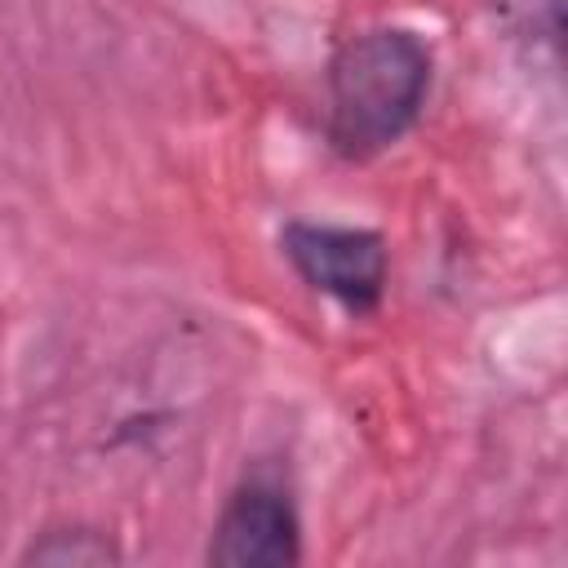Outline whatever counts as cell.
I'll return each mask as SVG.
<instances>
[{"mask_svg": "<svg viewBox=\"0 0 568 568\" xmlns=\"http://www.w3.org/2000/svg\"><path fill=\"white\" fill-rule=\"evenodd\" d=\"M430 93V49L408 27L351 36L328 62V142L346 160L395 146Z\"/></svg>", "mask_w": 568, "mask_h": 568, "instance_id": "6da1fadb", "label": "cell"}, {"mask_svg": "<svg viewBox=\"0 0 568 568\" xmlns=\"http://www.w3.org/2000/svg\"><path fill=\"white\" fill-rule=\"evenodd\" d=\"M280 248L315 293L342 302L355 315L373 311L386 293L390 253H386V240L368 226L288 222L280 231Z\"/></svg>", "mask_w": 568, "mask_h": 568, "instance_id": "7a4b0ae2", "label": "cell"}, {"mask_svg": "<svg viewBox=\"0 0 568 568\" xmlns=\"http://www.w3.org/2000/svg\"><path fill=\"white\" fill-rule=\"evenodd\" d=\"M302 559V524L288 501L266 479L240 484L209 537V564L217 568H288Z\"/></svg>", "mask_w": 568, "mask_h": 568, "instance_id": "3957f363", "label": "cell"}, {"mask_svg": "<svg viewBox=\"0 0 568 568\" xmlns=\"http://www.w3.org/2000/svg\"><path fill=\"white\" fill-rule=\"evenodd\" d=\"M120 546L89 524H62V528H44L27 550L22 564H53V568H98V564H115Z\"/></svg>", "mask_w": 568, "mask_h": 568, "instance_id": "277c9868", "label": "cell"}]
</instances>
